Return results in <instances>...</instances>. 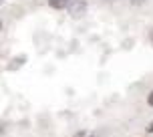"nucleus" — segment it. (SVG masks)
<instances>
[{
    "mask_svg": "<svg viewBox=\"0 0 153 137\" xmlns=\"http://www.w3.org/2000/svg\"><path fill=\"white\" fill-rule=\"evenodd\" d=\"M87 12V2L85 0H73L69 6V14L73 18H81V16Z\"/></svg>",
    "mask_w": 153,
    "mask_h": 137,
    "instance_id": "nucleus-1",
    "label": "nucleus"
},
{
    "mask_svg": "<svg viewBox=\"0 0 153 137\" xmlns=\"http://www.w3.org/2000/svg\"><path fill=\"white\" fill-rule=\"evenodd\" d=\"M73 0H48V6L54 10H62V8H69Z\"/></svg>",
    "mask_w": 153,
    "mask_h": 137,
    "instance_id": "nucleus-2",
    "label": "nucleus"
},
{
    "mask_svg": "<svg viewBox=\"0 0 153 137\" xmlns=\"http://www.w3.org/2000/svg\"><path fill=\"white\" fill-rule=\"evenodd\" d=\"M73 137H99L95 131H79V133H75Z\"/></svg>",
    "mask_w": 153,
    "mask_h": 137,
    "instance_id": "nucleus-3",
    "label": "nucleus"
},
{
    "mask_svg": "<svg viewBox=\"0 0 153 137\" xmlns=\"http://www.w3.org/2000/svg\"><path fill=\"white\" fill-rule=\"evenodd\" d=\"M22 63H24V57H20V59H14V61L8 65V68H10V71H14V68H16V67H20Z\"/></svg>",
    "mask_w": 153,
    "mask_h": 137,
    "instance_id": "nucleus-4",
    "label": "nucleus"
},
{
    "mask_svg": "<svg viewBox=\"0 0 153 137\" xmlns=\"http://www.w3.org/2000/svg\"><path fill=\"white\" fill-rule=\"evenodd\" d=\"M147 0H131V4H133V6H141V4H145Z\"/></svg>",
    "mask_w": 153,
    "mask_h": 137,
    "instance_id": "nucleus-5",
    "label": "nucleus"
},
{
    "mask_svg": "<svg viewBox=\"0 0 153 137\" xmlns=\"http://www.w3.org/2000/svg\"><path fill=\"white\" fill-rule=\"evenodd\" d=\"M147 103H149V105H151V107H153V91H151V93H149V97H147Z\"/></svg>",
    "mask_w": 153,
    "mask_h": 137,
    "instance_id": "nucleus-6",
    "label": "nucleus"
},
{
    "mask_svg": "<svg viewBox=\"0 0 153 137\" xmlns=\"http://www.w3.org/2000/svg\"><path fill=\"white\" fill-rule=\"evenodd\" d=\"M147 133H153V123L149 125V127H147Z\"/></svg>",
    "mask_w": 153,
    "mask_h": 137,
    "instance_id": "nucleus-7",
    "label": "nucleus"
},
{
    "mask_svg": "<svg viewBox=\"0 0 153 137\" xmlns=\"http://www.w3.org/2000/svg\"><path fill=\"white\" fill-rule=\"evenodd\" d=\"M151 45H153V31H151Z\"/></svg>",
    "mask_w": 153,
    "mask_h": 137,
    "instance_id": "nucleus-8",
    "label": "nucleus"
}]
</instances>
